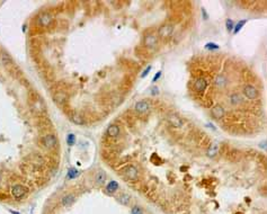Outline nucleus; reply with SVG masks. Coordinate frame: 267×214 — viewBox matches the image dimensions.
<instances>
[{
    "label": "nucleus",
    "instance_id": "nucleus-33",
    "mask_svg": "<svg viewBox=\"0 0 267 214\" xmlns=\"http://www.w3.org/2000/svg\"><path fill=\"white\" fill-rule=\"evenodd\" d=\"M10 212H11V213H13V214H20V213H18V212H16V211H13V210H10Z\"/></svg>",
    "mask_w": 267,
    "mask_h": 214
},
{
    "label": "nucleus",
    "instance_id": "nucleus-17",
    "mask_svg": "<svg viewBox=\"0 0 267 214\" xmlns=\"http://www.w3.org/2000/svg\"><path fill=\"white\" fill-rule=\"evenodd\" d=\"M169 122H170V124L175 127H180L182 126V120L178 115L176 114H170L169 115V117H168Z\"/></svg>",
    "mask_w": 267,
    "mask_h": 214
},
{
    "label": "nucleus",
    "instance_id": "nucleus-3",
    "mask_svg": "<svg viewBox=\"0 0 267 214\" xmlns=\"http://www.w3.org/2000/svg\"><path fill=\"white\" fill-rule=\"evenodd\" d=\"M36 22H37L38 25L42 26V27H50V26L53 24V17H52L51 14L43 13L38 16Z\"/></svg>",
    "mask_w": 267,
    "mask_h": 214
},
{
    "label": "nucleus",
    "instance_id": "nucleus-5",
    "mask_svg": "<svg viewBox=\"0 0 267 214\" xmlns=\"http://www.w3.org/2000/svg\"><path fill=\"white\" fill-rule=\"evenodd\" d=\"M125 177L130 180H135L138 178V169L133 164H127L126 167L123 169Z\"/></svg>",
    "mask_w": 267,
    "mask_h": 214
},
{
    "label": "nucleus",
    "instance_id": "nucleus-6",
    "mask_svg": "<svg viewBox=\"0 0 267 214\" xmlns=\"http://www.w3.org/2000/svg\"><path fill=\"white\" fill-rule=\"evenodd\" d=\"M193 87L195 89V91L197 93H203L206 88H208V81L205 78H196L195 81H194V85H193Z\"/></svg>",
    "mask_w": 267,
    "mask_h": 214
},
{
    "label": "nucleus",
    "instance_id": "nucleus-7",
    "mask_svg": "<svg viewBox=\"0 0 267 214\" xmlns=\"http://www.w3.org/2000/svg\"><path fill=\"white\" fill-rule=\"evenodd\" d=\"M150 108V104L147 100H139V102L135 103L134 105V109L137 111L138 113L143 114V113H147Z\"/></svg>",
    "mask_w": 267,
    "mask_h": 214
},
{
    "label": "nucleus",
    "instance_id": "nucleus-12",
    "mask_svg": "<svg viewBox=\"0 0 267 214\" xmlns=\"http://www.w3.org/2000/svg\"><path fill=\"white\" fill-rule=\"evenodd\" d=\"M32 108L34 109V112H36L37 114H42V113L45 111L43 103H42V100H41L38 97H36L34 99V102L32 103Z\"/></svg>",
    "mask_w": 267,
    "mask_h": 214
},
{
    "label": "nucleus",
    "instance_id": "nucleus-26",
    "mask_svg": "<svg viewBox=\"0 0 267 214\" xmlns=\"http://www.w3.org/2000/svg\"><path fill=\"white\" fill-rule=\"evenodd\" d=\"M67 142H68L69 146H73L76 143V135L75 134H68V137H67Z\"/></svg>",
    "mask_w": 267,
    "mask_h": 214
},
{
    "label": "nucleus",
    "instance_id": "nucleus-4",
    "mask_svg": "<svg viewBox=\"0 0 267 214\" xmlns=\"http://www.w3.org/2000/svg\"><path fill=\"white\" fill-rule=\"evenodd\" d=\"M243 95H245L246 98L252 100L257 98L259 93H258L257 88L255 87V86H252V85H246L245 87H243Z\"/></svg>",
    "mask_w": 267,
    "mask_h": 214
},
{
    "label": "nucleus",
    "instance_id": "nucleus-1",
    "mask_svg": "<svg viewBox=\"0 0 267 214\" xmlns=\"http://www.w3.org/2000/svg\"><path fill=\"white\" fill-rule=\"evenodd\" d=\"M41 143L44 148L46 149H53L55 148L58 144V139L54 134H45L42 139H41Z\"/></svg>",
    "mask_w": 267,
    "mask_h": 214
},
{
    "label": "nucleus",
    "instance_id": "nucleus-14",
    "mask_svg": "<svg viewBox=\"0 0 267 214\" xmlns=\"http://www.w3.org/2000/svg\"><path fill=\"white\" fill-rule=\"evenodd\" d=\"M214 84H215V86H217V88L222 89V88L225 87V86H227V84H228L227 77H225L224 75L217 76V77H215V79H214Z\"/></svg>",
    "mask_w": 267,
    "mask_h": 214
},
{
    "label": "nucleus",
    "instance_id": "nucleus-27",
    "mask_svg": "<svg viewBox=\"0 0 267 214\" xmlns=\"http://www.w3.org/2000/svg\"><path fill=\"white\" fill-rule=\"evenodd\" d=\"M225 26H227L228 32H231V31H232L233 27H234V23H233L232 19L228 18L227 20H225Z\"/></svg>",
    "mask_w": 267,
    "mask_h": 214
},
{
    "label": "nucleus",
    "instance_id": "nucleus-16",
    "mask_svg": "<svg viewBox=\"0 0 267 214\" xmlns=\"http://www.w3.org/2000/svg\"><path fill=\"white\" fill-rule=\"evenodd\" d=\"M120 134V127L118 125L112 124L107 127V135L111 138H116Z\"/></svg>",
    "mask_w": 267,
    "mask_h": 214
},
{
    "label": "nucleus",
    "instance_id": "nucleus-13",
    "mask_svg": "<svg viewBox=\"0 0 267 214\" xmlns=\"http://www.w3.org/2000/svg\"><path fill=\"white\" fill-rule=\"evenodd\" d=\"M76 201V196L75 194H67V195L62 196V199H61V205L62 206H65V207H68L70 205H72V203Z\"/></svg>",
    "mask_w": 267,
    "mask_h": 214
},
{
    "label": "nucleus",
    "instance_id": "nucleus-32",
    "mask_svg": "<svg viewBox=\"0 0 267 214\" xmlns=\"http://www.w3.org/2000/svg\"><path fill=\"white\" fill-rule=\"evenodd\" d=\"M155 88V89H152V91H151V93H152V95H157V94H158V90H157V87H153Z\"/></svg>",
    "mask_w": 267,
    "mask_h": 214
},
{
    "label": "nucleus",
    "instance_id": "nucleus-18",
    "mask_svg": "<svg viewBox=\"0 0 267 214\" xmlns=\"http://www.w3.org/2000/svg\"><path fill=\"white\" fill-rule=\"evenodd\" d=\"M0 62H1V64L5 65V67H8V65L11 64V58H10L9 54H7L6 52H1L0 53Z\"/></svg>",
    "mask_w": 267,
    "mask_h": 214
},
{
    "label": "nucleus",
    "instance_id": "nucleus-11",
    "mask_svg": "<svg viewBox=\"0 0 267 214\" xmlns=\"http://www.w3.org/2000/svg\"><path fill=\"white\" fill-rule=\"evenodd\" d=\"M106 179H107V175L104 170H98L95 175V181L98 186H103L106 183Z\"/></svg>",
    "mask_w": 267,
    "mask_h": 214
},
{
    "label": "nucleus",
    "instance_id": "nucleus-10",
    "mask_svg": "<svg viewBox=\"0 0 267 214\" xmlns=\"http://www.w3.org/2000/svg\"><path fill=\"white\" fill-rule=\"evenodd\" d=\"M173 29H174V26L171 25V24H166V25L160 27V29H159V35L162 36V37H168V36L171 35Z\"/></svg>",
    "mask_w": 267,
    "mask_h": 214
},
{
    "label": "nucleus",
    "instance_id": "nucleus-25",
    "mask_svg": "<svg viewBox=\"0 0 267 214\" xmlns=\"http://www.w3.org/2000/svg\"><path fill=\"white\" fill-rule=\"evenodd\" d=\"M246 23H247V20H240V22H238L234 25V27H233V34H238L240 31H241V28L243 27V25H245Z\"/></svg>",
    "mask_w": 267,
    "mask_h": 214
},
{
    "label": "nucleus",
    "instance_id": "nucleus-21",
    "mask_svg": "<svg viewBox=\"0 0 267 214\" xmlns=\"http://www.w3.org/2000/svg\"><path fill=\"white\" fill-rule=\"evenodd\" d=\"M118 189V183L115 181V180H111L108 183V185L106 186V192L108 193H115Z\"/></svg>",
    "mask_w": 267,
    "mask_h": 214
},
{
    "label": "nucleus",
    "instance_id": "nucleus-29",
    "mask_svg": "<svg viewBox=\"0 0 267 214\" xmlns=\"http://www.w3.org/2000/svg\"><path fill=\"white\" fill-rule=\"evenodd\" d=\"M205 49H208V50H210V51H213V50H217L219 46L214 43H208L205 45Z\"/></svg>",
    "mask_w": 267,
    "mask_h": 214
},
{
    "label": "nucleus",
    "instance_id": "nucleus-30",
    "mask_svg": "<svg viewBox=\"0 0 267 214\" xmlns=\"http://www.w3.org/2000/svg\"><path fill=\"white\" fill-rule=\"evenodd\" d=\"M151 69H152V67H151V65H148V67H147V68L144 69V71L142 72V75H141V77H142V78L147 77V76L149 75V72L151 71Z\"/></svg>",
    "mask_w": 267,
    "mask_h": 214
},
{
    "label": "nucleus",
    "instance_id": "nucleus-8",
    "mask_svg": "<svg viewBox=\"0 0 267 214\" xmlns=\"http://www.w3.org/2000/svg\"><path fill=\"white\" fill-rule=\"evenodd\" d=\"M211 115L217 120H220L225 115V111L221 105H215L211 108Z\"/></svg>",
    "mask_w": 267,
    "mask_h": 214
},
{
    "label": "nucleus",
    "instance_id": "nucleus-19",
    "mask_svg": "<svg viewBox=\"0 0 267 214\" xmlns=\"http://www.w3.org/2000/svg\"><path fill=\"white\" fill-rule=\"evenodd\" d=\"M217 152H219V146H217V143H213V144L208 148L206 155H208V158H214L215 155H217Z\"/></svg>",
    "mask_w": 267,
    "mask_h": 214
},
{
    "label": "nucleus",
    "instance_id": "nucleus-20",
    "mask_svg": "<svg viewBox=\"0 0 267 214\" xmlns=\"http://www.w3.org/2000/svg\"><path fill=\"white\" fill-rule=\"evenodd\" d=\"M229 100L231 105L238 106L242 103V97H240V95H238V94H232V95L229 97Z\"/></svg>",
    "mask_w": 267,
    "mask_h": 214
},
{
    "label": "nucleus",
    "instance_id": "nucleus-28",
    "mask_svg": "<svg viewBox=\"0 0 267 214\" xmlns=\"http://www.w3.org/2000/svg\"><path fill=\"white\" fill-rule=\"evenodd\" d=\"M131 214H143V210L140 206L135 205V206H133L132 210H131Z\"/></svg>",
    "mask_w": 267,
    "mask_h": 214
},
{
    "label": "nucleus",
    "instance_id": "nucleus-9",
    "mask_svg": "<svg viewBox=\"0 0 267 214\" xmlns=\"http://www.w3.org/2000/svg\"><path fill=\"white\" fill-rule=\"evenodd\" d=\"M53 100H55L59 105H64V104H67V102H68V96H67V94L63 93V91H58V93L54 94Z\"/></svg>",
    "mask_w": 267,
    "mask_h": 214
},
{
    "label": "nucleus",
    "instance_id": "nucleus-22",
    "mask_svg": "<svg viewBox=\"0 0 267 214\" xmlns=\"http://www.w3.org/2000/svg\"><path fill=\"white\" fill-rule=\"evenodd\" d=\"M71 121L75 123V124L77 125H82L85 123V120L84 117L81 116L80 114H77V113H75V114H72L71 116Z\"/></svg>",
    "mask_w": 267,
    "mask_h": 214
},
{
    "label": "nucleus",
    "instance_id": "nucleus-24",
    "mask_svg": "<svg viewBox=\"0 0 267 214\" xmlns=\"http://www.w3.org/2000/svg\"><path fill=\"white\" fill-rule=\"evenodd\" d=\"M80 175V171L76 169V168H71L68 170V174H67V178L68 179H73V178H77L78 176Z\"/></svg>",
    "mask_w": 267,
    "mask_h": 214
},
{
    "label": "nucleus",
    "instance_id": "nucleus-15",
    "mask_svg": "<svg viewBox=\"0 0 267 214\" xmlns=\"http://www.w3.org/2000/svg\"><path fill=\"white\" fill-rule=\"evenodd\" d=\"M158 40H157V36L153 34H147L144 36V45L148 47H153L157 44Z\"/></svg>",
    "mask_w": 267,
    "mask_h": 214
},
{
    "label": "nucleus",
    "instance_id": "nucleus-23",
    "mask_svg": "<svg viewBox=\"0 0 267 214\" xmlns=\"http://www.w3.org/2000/svg\"><path fill=\"white\" fill-rule=\"evenodd\" d=\"M117 201H118V203H121L122 205H127L130 203L131 197L127 195V194H121V195L117 196Z\"/></svg>",
    "mask_w": 267,
    "mask_h": 214
},
{
    "label": "nucleus",
    "instance_id": "nucleus-2",
    "mask_svg": "<svg viewBox=\"0 0 267 214\" xmlns=\"http://www.w3.org/2000/svg\"><path fill=\"white\" fill-rule=\"evenodd\" d=\"M27 192H28V189L26 188L25 186H23V185H19V184L14 185V186L11 187V195H13L14 199H23V197H25Z\"/></svg>",
    "mask_w": 267,
    "mask_h": 214
},
{
    "label": "nucleus",
    "instance_id": "nucleus-31",
    "mask_svg": "<svg viewBox=\"0 0 267 214\" xmlns=\"http://www.w3.org/2000/svg\"><path fill=\"white\" fill-rule=\"evenodd\" d=\"M161 75H162V72H161V71L157 72V73L155 75V77H153V79H152V82H155V81H158V80H159V78L161 77Z\"/></svg>",
    "mask_w": 267,
    "mask_h": 214
}]
</instances>
